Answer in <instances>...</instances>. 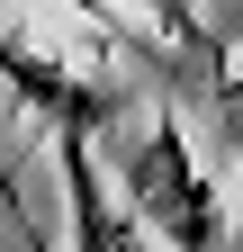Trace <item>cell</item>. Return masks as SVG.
Instances as JSON below:
<instances>
[{
  "mask_svg": "<svg viewBox=\"0 0 243 252\" xmlns=\"http://www.w3.org/2000/svg\"><path fill=\"white\" fill-rule=\"evenodd\" d=\"M90 153H108V171H117L108 189H117V207L153 234V252H243L234 243V207L216 198L189 126L171 108H135L126 135H108Z\"/></svg>",
  "mask_w": 243,
  "mask_h": 252,
  "instance_id": "cell-1",
  "label": "cell"
},
{
  "mask_svg": "<svg viewBox=\"0 0 243 252\" xmlns=\"http://www.w3.org/2000/svg\"><path fill=\"white\" fill-rule=\"evenodd\" d=\"M0 81H9L54 135L108 144V135L135 126V99H126L90 54H63V45H45V36H18V27H0Z\"/></svg>",
  "mask_w": 243,
  "mask_h": 252,
  "instance_id": "cell-2",
  "label": "cell"
},
{
  "mask_svg": "<svg viewBox=\"0 0 243 252\" xmlns=\"http://www.w3.org/2000/svg\"><path fill=\"white\" fill-rule=\"evenodd\" d=\"M54 171H63V252H153V234L117 207V189L99 180V153L81 135H54Z\"/></svg>",
  "mask_w": 243,
  "mask_h": 252,
  "instance_id": "cell-3",
  "label": "cell"
},
{
  "mask_svg": "<svg viewBox=\"0 0 243 252\" xmlns=\"http://www.w3.org/2000/svg\"><path fill=\"white\" fill-rule=\"evenodd\" d=\"M72 9L81 18H108V9H135L144 27H153V36L180 54V63H189V72L198 81H216L225 72V54H216V36H207V18H198V0H72Z\"/></svg>",
  "mask_w": 243,
  "mask_h": 252,
  "instance_id": "cell-4",
  "label": "cell"
},
{
  "mask_svg": "<svg viewBox=\"0 0 243 252\" xmlns=\"http://www.w3.org/2000/svg\"><path fill=\"white\" fill-rule=\"evenodd\" d=\"M216 108H225V126H243V63L216 72Z\"/></svg>",
  "mask_w": 243,
  "mask_h": 252,
  "instance_id": "cell-5",
  "label": "cell"
},
{
  "mask_svg": "<svg viewBox=\"0 0 243 252\" xmlns=\"http://www.w3.org/2000/svg\"><path fill=\"white\" fill-rule=\"evenodd\" d=\"M234 243H243V198H234Z\"/></svg>",
  "mask_w": 243,
  "mask_h": 252,
  "instance_id": "cell-6",
  "label": "cell"
},
{
  "mask_svg": "<svg viewBox=\"0 0 243 252\" xmlns=\"http://www.w3.org/2000/svg\"><path fill=\"white\" fill-rule=\"evenodd\" d=\"M63 9H72V0H63Z\"/></svg>",
  "mask_w": 243,
  "mask_h": 252,
  "instance_id": "cell-7",
  "label": "cell"
}]
</instances>
